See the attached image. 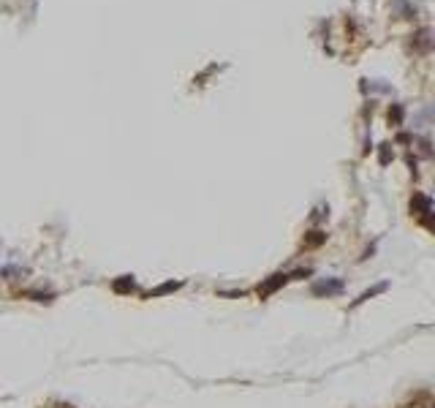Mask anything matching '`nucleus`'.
<instances>
[{
    "label": "nucleus",
    "mask_w": 435,
    "mask_h": 408,
    "mask_svg": "<svg viewBox=\"0 0 435 408\" xmlns=\"http://www.w3.org/2000/svg\"><path fill=\"white\" fill-rule=\"evenodd\" d=\"M286 280H289V275H283V272H277V275H272L270 280H267V283H261L258 286V297H270V294H275L277 289H280V286L286 283Z\"/></svg>",
    "instance_id": "obj_1"
},
{
    "label": "nucleus",
    "mask_w": 435,
    "mask_h": 408,
    "mask_svg": "<svg viewBox=\"0 0 435 408\" xmlns=\"http://www.w3.org/2000/svg\"><path fill=\"white\" fill-rule=\"evenodd\" d=\"M343 291V280H321V283H313V294L316 297H332V294H338Z\"/></svg>",
    "instance_id": "obj_2"
},
{
    "label": "nucleus",
    "mask_w": 435,
    "mask_h": 408,
    "mask_svg": "<svg viewBox=\"0 0 435 408\" xmlns=\"http://www.w3.org/2000/svg\"><path fill=\"white\" fill-rule=\"evenodd\" d=\"M387 289H389V283H378V286H373L370 291L359 294V299H354V308H356V305H362V302H367L370 297H375V294H381V291H387Z\"/></svg>",
    "instance_id": "obj_3"
},
{
    "label": "nucleus",
    "mask_w": 435,
    "mask_h": 408,
    "mask_svg": "<svg viewBox=\"0 0 435 408\" xmlns=\"http://www.w3.org/2000/svg\"><path fill=\"white\" fill-rule=\"evenodd\" d=\"M136 289V283H133V277H120V280H114V291H117V294H128V291H133Z\"/></svg>",
    "instance_id": "obj_4"
},
{
    "label": "nucleus",
    "mask_w": 435,
    "mask_h": 408,
    "mask_svg": "<svg viewBox=\"0 0 435 408\" xmlns=\"http://www.w3.org/2000/svg\"><path fill=\"white\" fill-rule=\"evenodd\" d=\"M180 286H182L180 280H177V283H174V280H169V283L158 286V289H152L150 294H147V297H150V299H152V297H161V294H169V291H177V289H180Z\"/></svg>",
    "instance_id": "obj_5"
},
{
    "label": "nucleus",
    "mask_w": 435,
    "mask_h": 408,
    "mask_svg": "<svg viewBox=\"0 0 435 408\" xmlns=\"http://www.w3.org/2000/svg\"><path fill=\"white\" fill-rule=\"evenodd\" d=\"M416 49L419 52H427L430 49V30H419L416 33Z\"/></svg>",
    "instance_id": "obj_6"
},
{
    "label": "nucleus",
    "mask_w": 435,
    "mask_h": 408,
    "mask_svg": "<svg viewBox=\"0 0 435 408\" xmlns=\"http://www.w3.org/2000/svg\"><path fill=\"white\" fill-rule=\"evenodd\" d=\"M324 240H326V234H324V231H310V237L305 240V245H307V248H316V245H321Z\"/></svg>",
    "instance_id": "obj_7"
},
{
    "label": "nucleus",
    "mask_w": 435,
    "mask_h": 408,
    "mask_svg": "<svg viewBox=\"0 0 435 408\" xmlns=\"http://www.w3.org/2000/svg\"><path fill=\"white\" fill-rule=\"evenodd\" d=\"M400 120H403V106H400V104H394L392 109H389V123L400 125Z\"/></svg>",
    "instance_id": "obj_8"
},
{
    "label": "nucleus",
    "mask_w": 435,
    "mask_h": 408,
    "mask_svg": "<svg viewBox=\"0 0 435 408\" xmlns=\"http://www.w3.org/2000/svg\"><path fill=\"white\" fill-rule=\"evenodd\" d=\"M389 147H392V145H384V150H381V163H384V166H387V163H389V158H392Z\"/></svg>",
    "instance_id": "obj_9"
}]
</instances>
